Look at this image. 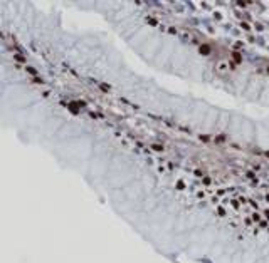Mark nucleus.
<instances>
[{"mask_svg": "<svg viewBox=\"0 0 269 263\" xmlns=\"http://www.w3.org/2000/svg\"><path fill=\"white\" fill-rule=\"evenodd\" d=\"M29 72H30V74H34V75L37 74V72H35V69H32V67H29Z\"/></svg>", "mask_w": 269, "mask_h": 263, "instance_id": "1", "label": "nucleus"}, {"mask_svg": "<svg viewBox=\"0 0 269 263\" xmlns=\"http://www.w3.org/2000/svg\"><path fill=\"white\" fill-rule=\"evenodd\" d=\"M15 59H17V60H20V62H24V57H22V55H15Z\"/></svg>", "mask_w": 269, "mask_h": 263, "instance_id": "2", "label": "nucleus"}]
</instances>
